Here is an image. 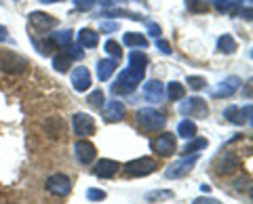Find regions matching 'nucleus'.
Segmentation results:
<instances>
[{
  "label": "nucleus",
  "mask_w": 253,
  "mask_h": 204,
  "mask_svg": "<svg viewBox=\"0 0 253 204\" xmlns=\"http://www.w3.org/2000/svg\"><path fill=\"white\" fill-rule=\"evenodd\" d=\"M241 15H243V19H247V21H249V19H251V9H245Z\"/></svg>",
  "instance_id": "obj_45"
},
{
  "label": "nucleus",
  "mask_w": 253,
  "mask_h": 204,
  "mask_svg": "<svg viewBox=\"0 0 253 204\" xmlns=\"http://www.w3.org/2000/svg\"><path fill=\"white\" fill-rule=\"evenodd\" d=\"M241 78L239 76H230V78H226V80H221L217 84V89L213 91V97L215 99H228V97H232L236 91L241 89Z\"/></svg>",
  "instance_id": "obj_12"
},
{
  "label": "nucleus",
  "mask_w": 253,
  "mask_h": 204,
  "mask_svg": "<svg viewBox=\"0 0 253 204\" xmlns=\"http://www.w3.org/2000/svg\"><path fill=\"white\" fill-rule=\"evenodd\" d=\"M251 112H253V107L251 103H247V107H236V105H230V107H226L224 109V116H226V120H230L232 124H245V122H251Z\"/></svg>",
  "instance_id": "obj_14"
},
{
  "label": "nucleus",
  "mask_w": 253,
  "mask_h": 204,
  "mask_svg": "<svg viewBox=\"0 0 253 204\" xmlns=\"http://www.w3.org/2000/svg\"><path fill=\"white\" fill-rule=\"evenodd\" d=\"M46 192L53 194V196H68L70 192H72V181L63 175V172H55V175H51L49 179H46Z\"/></svg>",
  "instance_id": "obj_7"
},
{
  "label": "nucleus",
  "mask_w": 253,
  "mask_h": 204,
  "mask_svg": "<svg viewBox=\"0 0 253 204\" xmlns=\"http://www.w3.org/2000/svg\"><path fill=\"white\" fill-rule=\"evenodd\" d=\"M207 147V139H194L184 147V154H194V152H201Z\"/></svg>",
  "instance_id": "obj_31"
},
{
  "label": "nucleus",
  "mask_w": 253,
  "mask_h": 204,
  "mask_svg": "<svg viewBox=\"0 0 253 204\" xmlns=\"http://www.w3.org/2000/svg\"><path fill=\"white\" fill-rule=\"evenodd\" d=\"M97 2H101L106 6V9H110V6H114L116 2H121V0H97Z\"/></svg>",
  "instance_id": "obj_44"
},
{
  "label": "nucleus",
  "mask_w": 253,
  "mask_h": 204,
  "mask_svg": "<svg viewBox=\"0 0 253 204\" xmlns=\"http://www.w3.org/2000/svg\"><path fill=\"white\" fill-rule=\"evenodd\" d=\"M219 13H236L239 11V0H209Z\"/></svg>",
  "instance_id": "obj_27"
},
{
  "label": "nucleus",
  "mask_w": 253,
  "mask_h": 204,
  "mask_svg": "<svg viewBox=\"0 0 253 204\" xmlns=\"http://www.w3.org/2000/svg\"><path fill=\"white\" fill-rule=\"evenodd\" d=\"M9 40V30H6L4 26H0V42Z\"/></svg>",
  "instance_id": "obj_43"
},
{
  "label": "nucleus",
  "mask_w": 253,
  "mask_h": 204,
  "mask_svg": "<svg viewBox=\"0 0 253 204\" xmlns=\"http://www.w3.org/2000/svg\"><path fill=\"white\" fill-rule=\"evenodd\" d=\"M192 204H224V202H219L215 198H194Z\"/></svg>",
  "instance_id": "obj_42"
},
{
  "label": "nucleus",
  "mask_w": 253,
  "mask_h": 204,
  "mask_svg": "<svg viewBox=\"0 0 253 204\" xmlns=\"http://www.w3.org/2000/svg\"><path fill=\"white\" fill-rule=\"evenodd\" d=\"M126 114V107L123 101H110L106 107V122H121Z\"/></svg>",
  "instance_id": "obj_19"
},
{
  "label": "nucleus",
  "mask_w": 253,
  "mask_h": 204,
  "mask_svg": "<svg viewBox=\"0 0 253 204\" xmlns=\"http://www.w3.org/2000/svg\"><path fill=\"white\" fill-rule=\"evenodd\" d=\"M199 158H201L199 154H186V158L173 162L171 167L165 170V177H167V179H181V177H186L188 172L194 169V164L199 162Z\"/></svg>",
  "instance_id": "obj_5"
},
{
  "label": "nucleus",
  "mask_w": 253,
  "mask_h": 204,
  "mask_svg": "<svg viewBox=\"0 0 253 204\" xmlns=\"http://www.w3.org/2000/svg\"><path fill=\"white\" fill-rule=\"evenodd\" d=\"M28 68V59L13 51H2L0 53V69L6 74H23Z\"/></svg>",
  "instance_id": "obj_3"
},
{
  "label": "nucleus",
  "mask_w": 253,
  "mask_h": 204,
  "mask_svg": "<svg viewBox=\"0 0 253 204\" xmlns=\"http://www.w3.org/2000/svg\"><path fill=\"white\" fill-rule=\"evenodd\" d=\"M78 44H81L83 49H95V46L99 44V34L89 28H84L78 32Z\"/></svg>",
  "instance_id": "obj_20"
},
{
  "label": "nucleus",
  "mask_w": 253,
  "mask_h": 204,
  "mask_svg": "<svg viewBox=\"0 0 253 204\" xmlns=\"http://www.w3.org/2000/svg\"><path fill=\"white\" fill-rule=\"evenodd\" d=\"M215 169H217L219 175H232V172H236L241 169V160H239V156H236L234 152H224L217 158Z\"/></svg>",
  "instance_id": "obj_9"
},
{
  "label": "nucleus",
  "mask_w": 253,
  "mask_h": 204,
  "mask_svg": "<svg viewBox=\"0 0 253 204\" xmlns=\"http://www.w3.org/2000/svg\"><path fill=\"white\" fill-rule=\"evenodd\" d=\"M118 170H121V164H118L116 160H110V158H101V160H97V164H95V175H97L99 179L114 177Z\"/></svg>",
  "instance_id": "obj_17"
},
{
  "label": "nucleus",
  "mask_w": 253,
  "mask_h": 204,
  "mask_svg": "<svg viewBox=\"0 0 253 204\" xmlns=\"http://www.w3.org/2000/svg\"><path fill=\"white\" fill-rule=\"evenodd\" d=\"M156 49L161 51V53H165V55H171L173 51H171V44L165 40V38H156Z\"/></svg>",
  "instance_id": "obj_39"
},
{
  "label": "nucleus",
  "mask_w": 253,
  "mask_h": 204,
  "mask_svg": "<svg viewBox=\"0 0 253 204\" xmlns=\"http://www.w3.org/2000/svg\"><path fill=\"white\" fill-rule=\"evenodd\" d=\"M72 127H74V133L81 139H86L89 135H93L95 133V120L93 116L84 114V112H76L72 116Z\"/></svg>",
  "instance_id": "obj_8"
},
{
  "label": "nucleus",
  "mask_w": 253,
  "mask_h": 204,
  "mask_svg": "<svg viewBox=\"0 0 253 204\" xmlns=\"http://www.w3.org/2000/svg\"><path fill=\"white\" fill-rule=\"evenodd\" d=\"M236 49H239V44H236V40H234L230 34L219 36V40H217V51H219V53L232 55V53H236Z\"/></svg>",
  "instance_id": "obj_24"
},
{
  "label": "nucleus",
  "mask_w": 253,
  "mask_h": 204,
  "mask_svg": "<svg viewBox=\"0 0 253 204\" xmlns=\"http://www.w3.org/2000/svg\"><path fill=\"white\" fill-rule=\"evenodd\" d=\"M86 103H89L93 109H101L104 107V91H93L89 97H86Z\"/></svg>",
  "instance_id": "obj_30"
},
{
  "label": "nucleus",
  "mask_w": 253,
  "mask_h": 204,
  "mask_svg": "<svg viewBox=\"0 0 253 204\" xmlns=\"http://www.w3.org/2000/svg\"><path fill=\"white\" fill-rule=\"evenodd\" d=\"M186 82L190 84V89L192 91H201V89H205V84H207V80H205L203 76H188Z\"/></svg>",
  "instance_id": "obj_34"
},
{
  "label": "nucleus",
  "mask_w": 253,
  "mask_h": 204,
  "mask_svg": "<svg viewBox=\"0 0 253 204\" xmlns=\"http://www.w3.org/2000/svg\"><path fill=\"white\" fill-rule=\"evenodd\" d=\"M41 2H46V4H53V2H61V0H41Z\"/></svg>",
  "instance_id": "obj_46"
},
{
  "label": "nucleus",
  "mask_w": 253,
  "mask_h": 204,
  "mask_svg": "<svg viewBox=\"0 0 253 204\" xmlns=\"http://www.w3.org/2000/svg\"><path fill=\"white\" fill-rule=\"evenodd\" d=\"M86 198L89 200H104L106 198V192L104 190H95V187H91V190H86Z\"/></svg>",
  "instance_id": "obj_38"
},
{
  "label": "nucleus",
  "mask_w": 253,
  "mask_h": 204,
  "mask_svg": "<svg viewBox=\"0 0 253 204\" xmlns=\"http://www.w3.org/2000/svg\"><path fill=\"white\" fill-rule=\"evenodd\" d=\"M171 196H173V192L165 190V192H150L146 198H148V202H154V200H158V198H171Z\"/></svg>",
  "instance_id": "obj_40"
},
{
  "label": "nucleus",
  "mask_w": 253,
  "mask_h": 204,
  "mask_svg": "<svg viewBox=\"0 0 253 204\" xmlns=\"http://www.w3.org/2000/svg\"><path fill=\"white\" fill-rule=\"evenodd\" d=\"M106 51H108L110 55H112V57H114V61H118V59L123 57V51H121V46H118V42H114V40H108V42H106Z\"/></svg>",
  "instance_id": "obj_35"
},
{
  "label": "nucleus",
  "mask_w": 253,
  "mask_h": 204,
  "mask_svg": "<svg viewBox=\"0 0 253 204\" xmlns=\"http://www.w3.org/2000/svg\"><path fill=\"white\" fill-rule=\"evenodd\" d=\"M129 68L135 69V72L146 74V68H148V57L144 51H131L129 53Z\"/></svg>",
  "instance_id": "obj_22"
},
{
  "label": "nucleus",
  "mask_w": 253,
  "mask_h": 204,
  "mask_svg": "<svg viewBox=\"0 0 253 204\" xmlns=\"http://www.w3.org/2000/svg\"><path fill=\"white\" fill-rule=\"evenodd\" d=\"M123 42L131 49H148V38L139 32H126L123 36Z\"/></svg>",
  "instance_id": "obj_23"
},
{
  "label": "nucleus",
  "mask_w": 253,
  "mask_h": 204,
  "mask_svg": "<svg viewBox=\"0 0 253 204\" xmlns=\"http://www.w3.org/2000/svg\"><path fill=\"white\" fill-rule=\"evenodd\" d=\"M63 49H66L63 53H66L70 59H83V57H84V53H83V46H81V44L76 46V44H72V42H70L68 46H63Z\"/></svg>",
  "instance_id": "obj_32"
},
{
  "label": "nucleus",
  "mask_w": 253,
  "mask_h": 204,
  "mask_svg": "<svg viewBox=\"0 0 253 204\" xmlns=\"http://www.w3.org/2000/svg\"><path fill=\"white\" fill-rule=\"evenodd\" d=\"M74 156L81 164H91L95 160V156H97V150H95V145L91 143V141L78 139L74 143Z\"/></svg>",
  "instance_id": "obj_10"
},
{
  "label": "nucleus",
  "mask_w": 253,
  "mask_h": 204,
  "mask_svg": "<svg viewBox=\"0 0 253 204\" xmlns=\"http://www.w3.org/2000/svg\"><path fill=\"white\" fill-rule=\"evenodd\" d=\"M148 34L154 36V38H161V26H158V23H154V21H150V23H148Z\"/></svg>",
  "instance_id": "obj_41"
},
{
  "label": "nucleus",
  "mask_w": 253,
  "mask_h": 204,
  "mask_svg": "<svg viewBox=\"0 0 253 204\" xmlns=\"http://www.w3.org/2000/svg\"><path fill=\"white\" fill-rule=\"evenodd\" d=\"M177 135L184 137V139H194L196 137V124H194V120H188V118L181 120L177 124Z\"/></svg>",
  "instance_id": "obj_26"
},
{
  "label": "nucleus",
  "mask_w": 253,
  "mask_h": 204,
  "mask_svg": "<svg viewBox=\"0 0 253 204\" xmlns=\"http://www.w3.org/2000/svg\"><path fill=\"white\" fill-rule=\"evenodd\" d=\"M53 68L55 69H57V72H61V74H66L68 72V69L70 68H72V59H70L68 57V55L66 53H59V55H55V57H53Z\"/></svg>",
  "instance_id": "obj_29"
},
{
  "label": "nucleus",
  "mask_w": 253,
  "mask_h": 204,
  "mask_svg": "<svg viewBox=\"0 0 253 204\" xmlns=\"http://www.w3.org/2000/svg\"><path fill=\"white\" fill-rule=\"evenodd\" d=\"M72 38H74V32L72 30H59V32H55V34H51V38L49 40L53 42V46H68L70 42H72Z\"/></svg>",
  "instance_id": "obj_25"
},
{
  "label": "nucleus",
  "mask_w": 253,
  "mask_h": 204,
  "mask_svg": "<svg viewBox=\"0 0 253 204\" xmlns=\"http://www.w3.org/2000/svg\"><path fill=\"white\" fill-rule=\"evenodd\" d=\"M150 147L158 154V156H171L175 154V137L171 135V133H163V135H158Z\"/></svg>",
  "instance_id": "obj_11"
},
{
  "label": "nucleus",
  "mask_w": 253,
  "mask_h": 204,
  "mask_svg": "<svg viewBox=\"0 0 253 204\" xmlns=\"http://www.w3.org/2000/svg\"><path fill=\"white\" fill-rule=\"evenodd\" d=\"M144 97L150 103H161L165 99V84L161 80H148L144 84Z\"/></svg>",
  "instance_id": "obj_16"
},
{
  "label": "nucleus",
  "mask_w": 253,
  "mask_h": 204,
  "mask_svg": "<svg viewBox=\"0 0 253 204\" xmlns=\"http://www.w3.org/2000/svg\"><path fill=\"white\" fill-rule=\"evenodd\" d=\"M179 112L184 116H194V118H207L209 107H207V101H205V99L190 97V99H186L184 103L179 105Z\"/></svg>",
  "instance_id": "obj_6"
},
{
  "label": "nucleus",
  "mask_w": 253,
  "mask_h": 204,
  "mask_svg": "<svg viewBox=\"0 0 253 204\" xmlns=\"http://www.w3.org/2000/svg\"><path fill=\"white\" fill-rule=\"evenodd\" d=\"M70 78H72V86L78 91V93H84V91H89V86H91V72L86 68H74L72 69V74H70Z\"/></svg>",
  "instance_id": "obj_15"
},
{
  "label": "nucleus",
  "mask_w": 253,
  "mask_h": 204,
  "mask_svg": "<svg viewBox=\"0 0 253 204\" xmlns=\"http://www.w3.org/2000/svg\"><path fill=\"white\" fill-rule=\"evenodd\" d=\"M42 129H44V133H46L49 137L59 139V137H63V133H66V124H63V120L57 118V116H51V118L44 120Z\"/></svg>",
  "instance_id": "obj_18"
},
{
  "label": "nucleus",
  "mask_w": 253,
  "mask_h": 204,
  "mask_svg": "<svg viewBox=\"0 0 253 204\" xmlns=\"http://www.w3.org/2000/svg\"><path fill=\"white\" fill-rule=\"evenodd\" d=\"M118 28H121V23H118V21H101V26H99V30H101V32H106V34L116 32Z\"/></svg>",
  "instance_id": "obj_37"
},
{
  "label": "nucleus",
  "mask_w": 253,
  "mask_h": 204,
  "mask_svg": "<svg viewBox=\"0 0 253 204\" xmlns=\"http://www.w3.org/2000/svg\"><path fill=\"white\" fill-rule=\"evenodd\" d=\"M144 80V74L141 72H135V69L126 68L125 72L118 74V78L112 84V93L114 95H131L133 91L137 89V84Z\"/></svg>",
  "instance_id": "obj_1"
},
{
  "label": "nucleus",
  "mask_w": 253,
  "mask_h": 204,
  "mask_svg": "<svg viewBox=\"0 0 253 204\" xmlns=\"http://www.w3.org/2000/svg\"><path fill=\"white\" fill-rule=\"evenodd\" d=\"M156 160L154 158H137V160H131V162H126L125 164V177H146V175H152V172L156 170Z\"/></svg>",
  "instance_id": "obj_4"
},
{
  "label": "nucleus",
  "mask_w": 253,
  "mask_h": 204,
  "mask_svg": "<svg viewBox=\"0 0 253 204\" xmlns=\"http://www.w3.org/2000/svg\"><path fill=\"white\" fill-rule=\"evenodd\" d=\"M30 26L32 28H36L38 32H49V30H53L55 26H57V19L51 17L49 13H41V11H34V13H30Z\"/></svg>",
  "instance_id": "obj_13"
},
{
  "label": "nucleus",
  "mask_w": 253,
  "mask_h": 204,
  "mask_svg": "<svg viewBox=\"0 0 253 204\" xmlns=\"http://www.w3.org/2000/svg\"><path fill=\"white\" fill-rule=\"evenodd\" d=\"M186 6L192 13H203V11H207L209 2H207V0H186Z\"/></svg>",
  "instance_id": "obj_33"
},
{
  "label": "nucleus",
  "mask_w": 253,
  "mask_h": 204,
  "mask_svg": "<svg viewBox=\"0 0 253 204\" xmlns=\"http://www.w3.org/2000/svg\"><path fill=\"white\" fill-rule=\"evenodd\" d=\"M95 2H97V0H74V6H76V11L86 13V11H91V9H93Z\"/></svg>",
  "instance_id": "obj_36"
},
{
  "label": "nucleus",
  "mask_w": 253,
  "mask_h": 204,
  "mask_svg": "<svg viewBox=\"0 0 253 204\" xmlns=\"http://www.w3.org/2000/svg\"><path fill=\"white\" fill-rule=\"evenodd\" d=\"M114 72H116V61L114 59H101V61H97V78L101 82L110 80V78L114 76Z\"/></svg>",
  "instance_id": "obj_21"
},
{
  "label": "nucleus",
  "mask_w": 253,
  "mask_h": 204,
  "mask_svg": "<svg viewBox=\"0 0 253 204\" xmlns=\"http://www.w3.org/2000/svg\"><path fill=\"white\" fill-rule=\"evenodd\" d=\"M165 95H167L171 101H177V99H184L186 89H184V84H181V82L173 80V82L167 84V93H165Z\"/></svg>",
  "instance_id": "obj_28"
},
{
  "label": "nucleus",
  "mask_w": 253,
  "mask_h": 204,
  "mask_svg": "<svg viewBox=\"0 0 253 204\" xmlns=\"http://www.w3.org/2000/svg\"><path fill=\"white\" fill-rule=\"evenodd\" d=\"M137 124L144 131H161L167 124V118L158 114L154 107H141L137 109Z\"/></svg>",
  "instance_id": "obj_2"
}]
</instances>
